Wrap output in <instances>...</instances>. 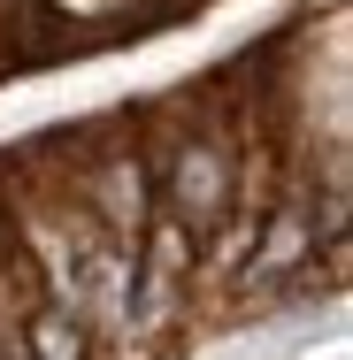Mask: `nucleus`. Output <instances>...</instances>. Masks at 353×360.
Wrapping results in <instances>:
<instances>
[{
    "label": "nucleus",
    "instance_id": "f257e3e1",
    "mask_svg": "<svg viewBox=\"0 0 353 360\" xmlns=\"http://www.w3.org/2000/svg\"><path fill=\"white\" fill-rule=\"evenodd\" d=\"M177 200H185L192 215H215V200H223V169H215V153H185V161H177Z\"/></svg>",
    "mask_w": 353,
    "mask_h": 360
},
{
    "label": "nucleus",
    "instance_id": "f03ea898",
    "mask_svg": "<svg viewBox=\"0 0 353 360\" xmlns=\"http://www.w3.org/2000/svg\"><path fill=\"white\" fill-rule=\"evenodd\" d=\"M108 215H116V230L139 245V215H146V176L131 169V161H116L108 169Z\"/></svg>",
    "mask_w": 353,
    "mask_h": 360
},
{
    "label": "nucleus",
    "instance_id": "7ed1b4c3",
    "mask_svg": "<svg viewBox=\"0 0 353 360\" xmlns=\"http://www.w3.org/2000/svg\"><path fill=\"white\" fill-rule=\"evenodd\" d=\"M85 353V338H77L70 314H39L31 322V360H77Z\"/></svg>",
    "mask_w": 353,
    "mask_h": 360
},
{
    "label": "nucleus",
    "instance_id": "20e7f679",
    "mask_svg": "<svg viewBox=\"0 0 353 360\" xmlns=\"http://www.w3.org/2000/svg\"><path fill=\"white\" fill-rule=\"evenodd\" d=\"M16 360H31V353H16Z\"/></svg>",
    "mask_w": 353,
    "mask_h": 360
}]
</instances>
